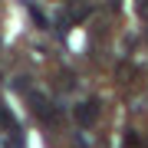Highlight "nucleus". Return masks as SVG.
<instances>
[{
	"mask_svg": "<svg viewBox=\"0 0 148 148\" xmlns=\"http://www.w3.org/2000/svg\"><path fill=\"white\" fill-rule=\"evenodd\" d=\"M89 13H92V7H89V3H82V0H73V3H66V23H82Z\"/></svg>",
	"mask_w": 148,
	"mask_h": 148,
	"instance_id": "obj_3",
	"label": "nucleus"
},
{
	"mask_svg": "<svg viewBox=\"0 0 148 148\" xmlns=\"http://www.w3.org/2000/svg\"><path fill=\"white\" fill-rule=\"evenodd\" d=\"M73 115H76V122H79V125H92V122L99 119V102H95V99H89V102H79Z\"/></svg>",
	"mask_w": 148,
	"mask_h": 148,
	"instance_id": "obj_2",
	"label": "nucleus"
},
{
	"mask_svg": "<svg viewBox=\"0 0 148 148\" xmlns=\"http://www.w3.org/2000/svg\"><path fill=\"white\" fill-rule=\"evenodd\" d=\"M0 128H7V132H10V128H16V119L10 115V109H7L3 102H0Z\"/></svg>",
	"mask_w": 148,
	"mask_h": 148,
	"instance_id": "obj_4",
	"label": "nucleus"
},
{
	"mask_svg": "<svg viewBox=\"0 0 148 148\" xmlns=\"http://www.w3.org/2000/svg\"><path fill=\"white\" fill-rule=\"evenodd\" d=\"M138 13H142V16H148V0H142V7H138Z\"/></svg>",
	"mask_w": 148,
	"mask_h": 148,
	"instance_id": "obj_5",
	"label": "nucleus"
},
{
	"mask_svg": "<svg viewBox=\"0 0 148 148\" xmlns=\"http://www.w3.org/2000/svg\"><path fill=\"white\" fill-rule=\"evenodd\" d=\"M30 106H33V115H36V119L53 122V102H49L43 92H33V95H30Z\"/></svg>",
	"mask_w": 148,
	"mask_h": 148,
	"instance_id": "obj_1",
	"label": "nucleus"
}]
</instances>
